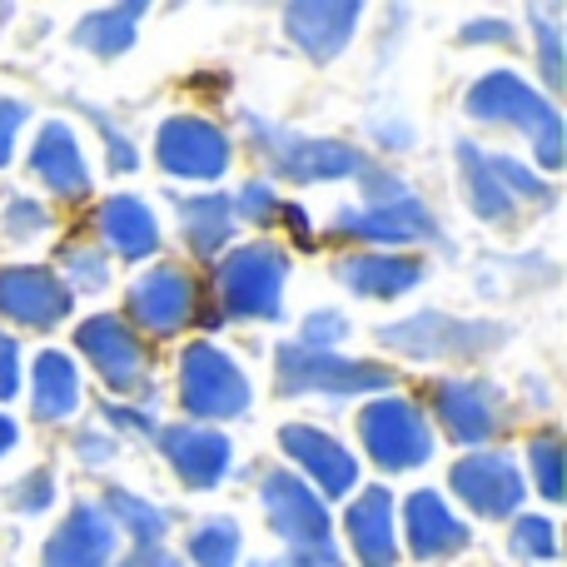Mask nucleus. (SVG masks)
<instances>
[{
    "mask_svg": "<svg viewBox=\"0 0 567 567\" xmlns=\"http://www.w3.org/2000/svg\"><path fill=\"white\" fill-rule=\"evenodd\" d=\"M463 110H468L478 125H503V130H518L528 135L533 155H538L543 169H558L563 165V115L553 105V95L533 90L523 75L513 70H488L468 85L463 95Z\"/></svg>",
    "mask_w": 567,
    "mask_h": 567,
    "instance_id": "1",
    "label": "nucleus"
},
{
    "mask_svg": "<svg viewBox=\"0 0 567 567\" xmlns=\"http://www.w3.org/2000/svg\"><path fill=\"white\" fill-rule=\"evenodd\" d=\"M508 333L513 329L503 319H463V313L449 309H419L409 319L383 323L379 343L413 363H473L498 353L508 343Z\"/></svg>",
    "mask_w": 567,
    "mask_h": 567,
    "instance_id": "2",
    "label": "nucleus"
},
{
    "mask_svg": "<svg viewBox=\"0 0 567 567\" xmlns=\"http://www.w3.org/2000/svg\"><path fill=\"white\" fill-rule=\"evenodd\" d=\"M259 508H265L269 533L284 543V558L299 567H339V543H333V518L329 503L293 478L289 468H269L259 478Z\"/></svg>",
    "mask_w": 567,
    "mask_h": 567,
    "instance_id": "3",
    "label": "nucleus"
},
{
    "mask_svg": "<svg viewBox=\"0 0 567 567\" xmlns=\"http://www.w3.org/2000/svg\"><path fill=\"white\" fill-rule=\"evenodd\" d=\"M289 265L279 245L255 239V245L225 249L215 265V303L219 319H245V323H275L284 319V284Z\"/></svg>",
    "mask_w": 567,
    "mask_h": 567,
    "instance_id": "4",
    "label": "nucleus"
},
{
    "mask_svg": "<svg viewBox=\"0 0 567 567\" xmlns=\"http://www.w3.org/2000/svg\"><path fill=\"white\" fill-rule=\"evenodd\" d=\"M249 145L255 155L289 185H333V179H359L373 155H363L349 140H323V135H299V130L269 125V120L249 115Z\"/></svg>",
    "mask_w": 567,
    "mask_h": 567,
    "instance_id": "5",
    "label": "nucleus"
},
{
    "mask_svg": "<svg viewBox=\"0 0 567 567\" xmlns=\"http://www.w3.org/2000/svg\"><path fill=\"white\" fill-rule=\"evenodd\" d=\"M275 383L284 399H309V393H319V399H359V393H389L399 383V373L389 363L319 353L293 339L275 349Z\"/></svg>",
    "mask_w": 567,
    "mask_h": 567,
    "instance_id": "6",
    "label": "nucleus"
},
{
    "mask_svg": "<svg viewBox=\"0 0 567 567\" xmlns=\"http://www.w3.org/2000/svg\"><path fill=\"white\" fill-rule=\"evenodd\" d=\"M359 443L373 468L409 473L433 458V423L419 399L403 393H379L359 409Z\"/></svg>",
    "mask_w": 567,
    "mask_h": 567,
    "instance_id": "7",
    "label": "nucleus"
},
{
    "mask_svg": "<svg viewBox=\"0 0 567 567\" xmlns=\"http://www.w3.org/2000/svg\"><path fill=\"white\" fill-rule=\"evenodd\" d=\"M179 409L189 413L195 423H229V419H245L249 403H255V389H249L245 369L229 359L219 343H185L179 353Z\"/></svg>",
    "mask_w": 567,
    "mask_h": 567,
    "instance_id": "8",
    "label": "nucleus"
},
{
    "mask_svg": "<svg viewBox=\"0 0 567 567\" xmlns=\"http://www.w3.org/2000/svg\"><path fill=\"white\" fill-rule=\"evenodd\" d=\"M449 488L473 518L503 523L518 518L523 498H528V478H523L518 458L503 449H473L449 468Z\"/></svg>",
    "mask_w": 567,
    "mask_h": 567,
    "instance_id": "9",
    "label": "nucleus"
},
{
    "mask_svg": "<svg viewBox=\"0 0 567 567\" xmlns=\"http://www.w3.org/2000/svg\"><path fill=\"white\" fill-rule=\"evenodd\" d=\"M75 349L90 359L95 379L110 393H145L150 389V343L130 329L125 313H90L75 323Z\"/></svg>",
    "mask_w": 567,
    "mask_h": 567,
    "instance_id": "10",
    "label": "nucleus"
},
{
    "mask_svg": "<svg viewBox=\"0 0 567 567\" xmlns=\"http://www.w3.org/2000/svg\"><path fill=\"white\" fill-rule=\"evenodd\" d=\"M130 329H145L150 339H175L195 319H205L199 309V284L185 265H150L145 275L130 284Z\"/></svg>",
    "mask_w": 567,
    "mask_h": 567,
    "instance_id": "11",
    "label": "nucleus"
},
{
    "mask_svg": "<svg viewBox=\"0 0 567 567\" xmlns=\"http://www.w3.org/2000/svg\"><path fill=\"white\" fill-rule=\"evenodd\" d=\"M333 239H353L369 249H393L403 255L409 245H443L439 215L423 205L419 195L393 199V205H363V209H339L329 225Z\"/></svg>",
    "mask_w": 567,
    "mask_h": 567,
    "instance_id": "12",
    "label": "nucleus"
},
{
    "mask_svg": "<svg viewBox=\"0 0 567 567\" xmlns=\"http://www.w3.org/2000/svg\"><path fill=\"white\" fill-rule=\"evenodd\" d=\"M155 159L165 175L175 179H199V185H215L225 179V169L235 165V140L225 135V125L205 115H169L155 130Z\"/></svg>",
    "mask_w": 567,
    "mask_h": 567,
    "instance_id": "13",
    "label": "nucleus"
},
{
    "mask_svg": "<svg viewBox=\"0 0 567 567\" xmlns=\"http://www.w3.org/2000/svg\"><path fill=\"white\" fill-rule=\"evenodd\" d=\"M453 443L483 449L508 429V399L488 379H439L433 383V419Z\"/></svg>",
    "mask_w": 567,
    "mask_h": 567,
    "instance_id": "14",
    "label": "nucleus"
},
{
    "mask_svg": "<svg viewBox=\"0 0 567 567\" xmlns=\"http://www.w3.org/2000/svg\"><path fill=\"white\" fill-rule=\"evenodd\" d=\"M279 449L293 463V478H303L319 498H349L359 488V463L343 449L333 433L313 429V423H284L279 429Z\"/></svg>",
    "mask_w": 567,
    "mask_h": 567,
    "instance_id": "15",
    "label": "nucleus"
},
{
    "mask_svg": "<svg viewBox=\"0 0 567 567\" xmlns=\"http://www.w3.org/2000/svg\"><path fill=\"white\" fill-rule=\"evenodd\" d=\"M155 443L189 493H215L229 478L235 443H229L225 429H209V423H165L155 433Z\"/></svg>",
    "mask_w": 567,
    "mask_h": 567,
    "instance_id": "16",
    "label": "nucleus"
},
{
    "mask_svg": "<svg viewBox=\"0 0 567 567\" xmlns=\"http://www.w3.org/2000/svg\"><path fill=\"white\" fill-rule=\"evenodd\" d=\"M75 299L60 284L50 265H6L0 269V319H10L16 329L50 333L55 323L70 319Z\"/></svg>",
    "mask_w": 567,
    "mask_h": 567,
    "instance_id": "17",
    "label": "nucleus"
},
{
    "mask_svg": "<svg viewBox=\"0 0 567 567\" xmlns=\"http://www.w3.org/2000/svg\"><path fill=\"white\" fill-rule=\"evenodd\" d=\"M399 518H403L399 548H409L419 563H449V558H458V553H468V543H473L468 523L449 508V498H443L439 488L409 493L403 508H399Z\"/></svg>",
    "mask_w": 567,
    "mask_h": 567,
    "instance_id": "18",
    "label": "nucleus"
},
{
    "mask_svg": "<svg viewBox=\"0 0 567 567\" xmlns=\"http://www.w3.org/2000/svg\"><path fill=\"white\" fill-rule=\"evenodd\" d=\"M363 6L359 0H293L284 6V35L313 60V65H329L349 50V40L359 35Z\"/></svg>",
    "mask_w": 567,
    "mask_h": 567,
    "instance_id": "19",
    "label": "nucleus"
},
{
    "mask_svg": "<svg viewBox=\"0 0 567 567\" xmlns=\"http://www.w3.org/2000/svg\"><path fill=\"white\" fill-rule=\"evenodd\" d=\"M120 548V528L100 503H75L60 518V528L45 538L40 567H110Z\"/></svg>",
    "mask_w": 567,
    "mask_h": 567,
    "instance_id": "20",
    "label": "nucleus"
},
{
    "mask_svg": "<svg viewBox=\"0 0 567 567\" xmlns=\"http://www.w3.org/2000/svg\"><path fill=\"white\" fill-rule=\"evenodd\" d=\"M333 279L359 299H403L429 279V265L419 255H393V249H359V255H339L333 259Z\"/></svg>",
    "mask_w": 567,
    "mask_h": 567,
    "instance_id": "21",
    "label": "nucleus"
},
{
    "mask_svg": "<svg viewBox=\"0 0 567 567\" xmlns=\"http://www.w3.org/2000/svg\"><path fill=\"white\" fill-rule=\"evenodd\" d=\"M30 175L40 179L50 199H75L90 195V165H85V150H80V135L65 125V120H45L30 145Z\"/></svg>",
    "mask_w": 567,
    "mask_h": 567,
    "instance_id": "22",
    "label": "nucleus"
},
{
    "mask_svg": "<svg viewBox=\"0 0 567 567\" xmlns=\"http://www.w3.org/2000/svg\"><path fill=\"white\" fill-rule=\"evenodd\" d=\"M393 503L399 498L383 483H373L343 513V533H349V548L359 558V567H399L403 548H399V528H393V518H399Z\"/></svg>",
    "mask_w": 567,
    "mask_h": 567,
    "instance_id": "23",
    "label": "nucleus"
},
{
    "mask_svg": "<svg viewBox=\"0 0 567 567\" xmlns=\"http://www.w3.org/2000/svg\"><path fill=\"white\" fill-rule=\"evenodd\" d=\"M95 235L105 239V249L115 259H125V265H140V259L159 255V219H155V209H150L140 195L100 199Z\"/></svg>",
    "mask_w": 567,
    "mask_h": 567,
    "instance_id": "24",
    "label": "nucleus"
},
{
    "mask_svg": "<svg viewBox=\"0 0 567 567\" xmlns=\"http://www.w3.org/2000/svg\"><path fill=\"white\" fill-rule=\"evenodd\" d=\"M458 179H463V199H468V209L483 219V225H498V229L518 225V215H523L518 199L503 189L488 150L473 145V140H458Z\"/></svg>",
    "mask_w": 567,
    "mask_h": 567,
    "instance_id": "25",
    "label": "nucleus"
},
{
    "mask_svg": "<svg viewBox=\"0 0 567 567\" xmlns=\"http://www.w3.org/2000/svg\"><path fill=\"white\" fill-rule=\"evenodd\" d=\"M80 399H85V383L80 369L65 349H45L35 353V369H30V409L40 423H65L75 419Z\"/></svg>",
    "mask_w": 567,
    "mask_h": 567,
    "instance_id": "26",
    "label": "nucleus"
},
{
    "mask_svg": "<svg viewBox=\"0 0 567 567\" xmlns=\"http://www.w3.org/2000/svg\"><path fill=\"white\" fill-rule=\"evenodd\" d=\"M175 215H179V235H185V245L195 259H219L239 229L235 205H229L225 189H205V195L179 199Z\"/></svg>",
    "mask_w": 567,
    "mask_h": 567,
    "instance_id": "27",
    "label": "nucleus"
},
{
    "mask_svg": "<svg viewBox=\"0 0 567 567\" xmlns=\"http://www.w3.org/2000/svg\"><path fill=\"white\" fill-rule=\"evenodd\" d=\"M140 20H145V0H130V6H100L75 25V45L90 50V55H100V60H120L130 45H135Z\"/></svg>",
    "mask_w": 567,
    "mask_h": 567,
    "instance_id": "28",
    "label": "nucleus"
},
{
    "mask_svg": "<svg viewBox=\"0 0 567 567\" xmlns=\"http://www.w3.org/2000/svg\"><path fill=\"white\" fill-rule=\"evenodd\" d=\"M100 508L110 513V523H115V528L130 533V543H135V548H159V543H165V533H169V513L155 508L150 498H140V493H130V488H110Z\"/></svg>",
    "mask_w": 567,
    "mask_h": 567,
    "instance_id": "29",
    "label": "nucleus"
},
{
    "mask_svg": "<svg viewBox=\"0 0 567 567\" xmlns=\"http://www.w3.org/2000/svg\"><path fill=\"white\" fill-rule=\"evenodd\" d=\"M185 553L195 567H239V558H245V533H239L235 518L215 513V518H199L189 528Z\"/></svg>",
    "mask_w": 567,
    "mask_h": 567,
    "instance_id": "30",
    "label": "nucleus"
},
{
    "mask_svg": "<svg viewBox=\"0 0 567 567\" xmlns=\"http://www.w3.org/2000/svg\"><path fill=\"white\" fill-rule=\"evenodd\" d=\"M55 275L70 289V299H75V293H100L110 284V259H105V249H95L90 239H70V245L60 249Z\"/></svg>",
    "mask_w": 567,
    "mask_h": 567,
    "instance_id": "31",
    "label": "nucleus"
},
{
    "mask_svg": "<svg viewBox=\"0 0 567 567\" xmlns=\"http://www.w3.org/2000/svg\"><path fill=\"white\" fill-rule=\"evenodd\" d=\"M488 159H493V169H498L503 189H508V195L518 199V209H548L553 199H558L553 179H548V175H538V169H528L523 159H513V155H488Z\"/></svg>",
    "mask_w": 567,
    "mask_h": 567,
    "instance_id": "32",
    "label": "nucleus"
},
{
    "mask_svg": "<svg viewBox=\"0 0 567 567\" xmlns=\"http://www.w3.org/2000/svg\"><path fill=\"white\" fill-rule=\"evenodd\" d=\"M528 473L548 503H563V433L543 429L528 439Z\"/></svg>",
    "mask_w": 567,
    "mask_h": 567,
    "instance_id": "33",
    "label": "nucleus"
},
{
    "mask_svg": "<svg viewBox=\"0 0 567 567\" xmlns=\"http://www.w3.org/2000/svg\"><path fill=\"white\" fill-rule=\"evenodd\" d=\"M508 548H513V558H523V563H553L558 558V528H553V518H543V513H518L513 533H508Z\"/></svg>",
    "mask_w": 567,
    "mask_h": 567,
    "instance_id": "34",
    "label": "nucleus"
},
{
    "mask_svg": "<svg viewBox=\"0 0 567 567\" xmlns=\"http://www.w3.org/2000/svg\"><path fill=\"white\" fill-rule=\"evenodd\" d=\"M229 205H235V219H249V225H275L284 199H279V189L269 185V179H245L239 195H229Z\"/></svg>",
    "mask_w": 567,
    "mask_h": 567,
    "instance_id": "35",
    "label": "nucleus"
},
{
    "mask_svg": "<svg viewBox=\"0 0 567 567\" xmlns=\"http://www.w3.org/2000/svg\"><path fill=\"white\" fill-rule=\"evenodd\" d=\"M45 225H50V209L30 195H10L0 205V229L10 239H35V235H45Z\"/></svg>",
    "mask_w": 567,
    "mask_h": 567,
    "instance_id": "36",
    "label": "nucleus"
},
{
    "mask_svg": "<svg viewBox=\"0 0 567 567\" xmlns=\"http://www.w3.org/2000/svg\"><path fill=\"white\" fill-rule=\"evenodd\" d=\"M533 35H538V65H543V80H548V90H563L567 70H563V30L553 25V16H543V10H533Z\"/></svg>",
    "mask_w": 567,
    "mask_h": 567,
    "instance_id": "37",
    "label": "nucleus"
},
{
    "mask_svg": "<svg viewBox=\"0 0 567 567\" xmlns=\"http://www.w3.org/2000/svg\"><path fill=\"white\" fill-rule=\"evenodd\" d=\"M10 508L25 513V518H35V513H45L50 503H55V473L50 468H30L20 483H10Z\"/></svg>",
    "mask_w": 567,
    "mask_h": 567,
    "instance_id": "38",
    "label": "nucleus"
},
{
    "mask_svg": "<svg viewBox=\"0 0 567 567\" xmlns=\"http://www.w3.org/2000/svg\"><path fill=\"white\" fill-rule=\"evenodd\" d=\"M343 333H349V319H343L339 309H319V313H309V319H303L299 343H303V349H319V353H339Z\"/></svg>",
    "mask_w": 567,
    "mask_h": 567,
    "instance_id": "39",
    "label": "nucleus"
},
{
    "mask_svg": "<svg viewBox=\"0 0 567 567\" xmlns=\"http://www.w3.org/2000/svg\"><path fill=\"white\" fill-rule=\"evenodd\" d=\"M90 110V105H85ZM90 120H95V130L105 135V150H110V169L115 175H135V165H140V155H135V145H130V135L115 125L110 115H100V110H90Z\"/></svg>",
    "mask_w": 567,
    "mask_h": 567,
    "instance_id": "40",
    "label": "nucleus"
},
{
    "mask_svg": "<svg viewBox=\"0 0 567 567\" xmlns=\"http://www.w3.org/2000/svg\"><path fill=\"white\" fill-rule=\"evenodd\" d=\"M359 185H363V195H369V205H393V199H409L413 189L403 185L393 169H383L379 159H369V169L359 175Z\"/></svg>",
    "mask_w": 567,
    "mask_h": 567,
    "instance_id": "41",
    "label": "nucleus"
},
{
    "mask_svg": "<svg viewBox=\"0 0 567 567\" xmlns=\"http://www.w3.org/2000/svg\"><path fill=\"white\" fill-rule=\"evenodd\" d=\"M30 120V105L16 95H0V169L16 159V140H20V125Z\"/></svg>",
    "mask_w": 567,
    "mask_h": 567,
    "instance_id": "42",
    "label": "nucleus"
},
{
    "mask_svg": "<svg viewBox=\"0 0 567 567\" xmlns=\"http://www.w3.org/2000/svg\"><path fill=\"white\" fill-rule=\"evenodd\" d=\"M70 449H75V458L85 463V468H105V463H115L120 443L110 439V433H100V429H80L75 439H70Z\"/></svg>",
    "mask_w": 567,
    "mask_h": 567,
    "instance_id": "43",
    "label": "nucleus"
},
{
    "mask_svg": "<svg viewBox=\"0 0 567 567\" xmlns=\"http://www.w3.org/2000/svg\"><path fill=\"white\" fill-rule=\"evenodd\" d=\"M105 419L115 423L120 433H140V439H155V433H159V423L150 419L145 409H135V403H120V399L105 403Z\"/></svg>",
    "mask_w": 567,
    "mask_h": 567,
    "instance_id": "44",
    "label": "nucleus"
},
{
    "mask_svg": "<svg viewBox=\"0 0 567 567\" xmlns=\"http://www.w3.org/2000/svg\"><path fill=\"white\" fill-rule=\"evenodd\" d=\"M20 389H25L20 383V343H16V333L0 329V403H10Z\"/></svg>",
    "mask_w": 567,
    "mask_h": 567,
    "instance_id": "45",
    "label": "nucleus"
},
{
    "mask_svg": "<svg viewBox=\"0 0 567 567\" xmlns=\"http://www.w3.org/2000/svg\"><path fill=\"white\" fill-rule=\"evenodd\" d=\"M513 35H518V30L508 25V20H468V25L458 30V40L463 45H513Z\"/></svg>",
    "mask_w": 567,
    "mask_h": 567,
    "instance_id": "46",
    "label": "nucleus"
},
{
    "mask_svg": "<svg viewBox=\"0 0 567 567\" xmlns=\"http://www.w3.org/2000/svg\"><path fill=\"white\" fill-rule=\"evenodd\" d=\"M115 567H185L175 558V553H165V548H135L130 558H120Z\"/></svg>",
    "mask_w": 567,
    "mask_h": 567,
    "instance_id": "47",
    "label": "nucleus"
},
{
    "mask_svg": "<svg viewBox=\"0 0 567 567\" xmlns=\"http://www.w3.org/2000/svg\"><path fill=\"white\" fill-rule=\"evenodd\" d=\"M20 443V429H16V419H10V413H0V458H6L10 449H16Z\"/></svg>",
    "mask_w": 567,
    "mask_h": 567,
    "instance_id": "48",
    "label": "nucleus"
},
{
    "mask_svg": "<svg viewBox=\"0 0 567 567\" xmlns=\"http://www.w3.org/2000/svg\"><path fill=\"white\" fill-rule=\"evenodd\" d=\"M249 567H299L293 558H259V563H249Z\"/></svg>",
    "mask_w": 567,
    "mask_h": 567,
    "instance_id": "49",
    "label": "nucleus"
}]
</instances>
